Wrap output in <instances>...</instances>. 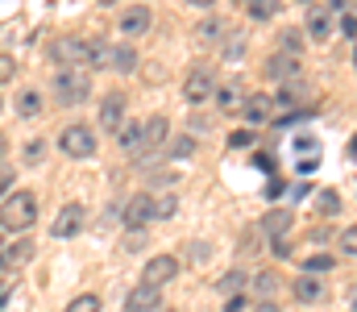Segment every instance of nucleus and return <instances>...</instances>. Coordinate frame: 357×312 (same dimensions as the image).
<instances>
[{"label":"nucleus","mask_w":357,"mask_h":312,"mask_svg":"<svg viewBox=\"0 0 357 312\" xmlns=\"http://www.w3.org/2000/svg\"><path fill=\"white\" fill-rule=\"evenodd\" d=\"M0 246H4V233H0Z\"/></svg>","instance_id":"obj_46"},{"label":"nucleus","mask_w":357,"mask_h":312,"mask_svg":"<svg viewBox=\"0 0 357 312\" xmlns=\"http://www.w3.org/2000/svg\"><path fill=\"white\" fill-rule=\"evenodd\" d=\"M59 146H63V154H71V158H91L96 154V133H91L88 125H67L63 133H59Z\"/></svg>","instance_id":"obj_3"},{"label":"nucleus","mask_w":357,"mask_h":312,"mask_svg":"<svg viewBox=\"0 0 357 312\" xmlns=\"http://www.w3.org/2000/svg\"><path fill=\"white\" fill-rule=\"evenodd\" d=\"M154 312H175V309H154Z\"/></svg>","instance_id":"obj_44"},{"label":"nucleus","mask_w":357,"mask_h":312,"mask_svg":"<svg viewBox=\"0 0 357 312\" xmlns=\"http://www.w3.org/2000/svg\"><path fill=\"white\" fill-rule=\"evenodd\" d=\"M33 258V242H13V246H0V271H17Z\"/></svg>","instance_id":"obj_14"},{"label":"nucleus","mask_w":357,"mask_h":312,"mask_svg":"<svg viewBox=\"0 0 357 312\" xmlns=\"http://www.w3.org/2000/svg\"><path fill=\"white\" fill-rule=\"evenodd\" d=\"M278 8H282V0H245V13H250L254 21H270Z\"/></svg>","instance_id":"obj_23"},{"label":"nucleus","mask_w":357,"mask_h":312,"mask_svg":"<svg viewBox=\"0 0 357 312\" xmlns=\"http://www.w3.org/2000/svg\"><path fill=\"white\" fill-rule=\"evenodd\" d=\"M229 146H233V150H245V146H254V133H250V129H237V133L229 138Z\"/></svg>","instance_id":"obj_32"},{"label":"nucleus","mask_w":357,"mask_h":312,"mask_svg":"<svg viewBox=\"0 0 357 312\" xmlns=\"http://www.w3.org/2000/svg\"><path fill=\"white\" fill-rule=\"evenodd\" d=\"M333 267H337L333 254H312V258L303 262V275H324V271H333Z\"/></svg>","instance_id":"obj_25"},{"label":"nucleus","mask_w":357,"mask_h":312,"mask_svg":"<svg viewBox=\"0 0 357 312\" xmlns=\"http://www.w3.org/2000/svg\"><path fill=\"white\" fill-rule=\"evenodd\" d=\"M254 312H278V304H274V300H262V304H258Z\"/></svg>","instance_id":"obj_40"},{"label":"nucleus","mask_w":357,"mask_h":312,"mask_svg":"<svg viewBox=\"0 0 357 312\" xmlns=\"http://www.w3.org/2000/svg\"><path fill=\"white\" fill-rule=\"evenodd\" d=\"M216 34H220V25H216V21H204V25H199V38H216Z\"/></svg>","instance_id":"obj_38"},{"label":"nucleus","mask_w":357,"mask_h":312,"mask_svg":"<svg viewBox=\"0 0 357 312\" xmlns=\"http://www.w3.org/2000/svg\"><path fill=\"white\" fill-rule=\"evenodd\" d=\"M225 312H250V300H245V292L229 296V300H225Z\"/></svg>","instance_id":"obj_33"},{"label":"nucleus","mask_w":357,"mask_h":312,"mask_svg":"<svg viewBox=\"0 0 357 312\" xmlns=\"http://www.w3.org/2000/svg\"><path fill=\"white\" fill-rule=\"evenodd\" d=\"M84 221H88L84 205H63L59 208V216L50 221V233H54V237H75V233L84 229Z\"/></svg>","instance_id":"obj_8"},{"label":"nucleus","mask_w":357,"mask_h":312,"mask_svg":"<svg viewBox=\"0 0 357 312\" xmlns=\"http://www.w3.org/2000/svg\"><path fill=\"white\" fill-rule=\"evenodd\" d=\"M38 221V196L33 192H8L0 200V229L8 233H25Z\"/></svg>","instance_id":"obj_1"},{"label":"nucleus","mask_w":357,"mask_h":312,"mask_svg":"<svg viewBox=\"0 0 357 312\" xmlns=\"http://www.w3.org/2000/svg\"><path fill=\"white\" fill-rule=\"evenodd\" d=\"M307 34H312V42H328L333 38V13L328 8H307Z\"/></svg>","instance_id":"obj_15"},{"label":"nucleus","mask_w":357,"mask_h":312,"mask_svg":"<svg viewBox=\"0 0 357 312\" xmlns=\"http://www.w3.org/2000/svg\"><path fill=\"white\" fill-rule=\"evenodd\" d=\"M8 296H13V283H8V279H0V309L8 304Z\"/></svg>","instance_id":"obj_39"},{"label":"nucleus","mask_w":357,"mask_h":312,"mask_svg":"<svg viewBox=\"0 0 357 312\" xmlns=\"http://www.w3.org/2000/svg\"><path fill=\"white\" fill-rule=\"evenodd\" d=\"M50 59L67 71V67H84L88 71V42H79V38H63V42H54L50 46Z\"/></svg>","instance_id":"obj_5"},{"label":"nucleus","mask_w":357,"mask_h":312,"mask_svg":"<svg viewBox=\"0 0 357 312\" xmlns=\"http://www.w3.org/2000/svg\"><path fill=\"white\" fill-rule=\"evenodd\" d=\"M341 254H349V258L357 254V229H354V225H349V229L341 233Z\"/></svg>","instance_id":"obj_31"},{"label":"nucleus","mask_w":357,"mask_h":312,"mask_svg":"<svg viewBox=\"0 0 357 312\" xmlns=\"http://www.w3.org/2000/svg\"><path fill=\"white\" fill-rule=\"evenodd\" d=\"M333 8H341V13H349V0H333Z\"/></svg>","instance_id":"obj_41"},{"label":"nucleus","mask_w":357,"mask_h":312,"mask_svg":"<svg viewBox=\"0 0 357 312\" xmlns=\"http://www.w3.org/2000/svg\"><path fill=\"white\" fill-rule=\"evenodd\" d=\"M262 229H266L270 237H282V233L291 229V212H287V208H274L266 221H262Z\"/></svg>","instance_id":"obj_22"},{"label":"nucleus","mask_w":357,"mask_h":312,"mask_svg":"<svg viewBox=\"0 0 357 312\" xmlns=\"http://www.w3.org/2000/svg\"><path fill=\"white\" fill-rule=\"evenodd\" d=\"M54 92H59V101H63V104H84L91 96L88 71H84V67H67V71H59Z\"/></svg>","instance_id":"obj_2"},{"label":"nucleus","mask_w":357,"mask_h":312,"mask_svg":"<svg viewBox=\"0 0 357 312\" xmlns=\"http://www.w3.org/2000/svg\"><path fill=\"white\" fill-rule=\"evenodd\" d=\"M212 101H216V108H220V112H237L245 96H241V88H237V84H216Z\"/></svg>","instance_id":"obj_17"},{"label":"nucleus","mask_w":357,"mask_h":312,"mask_svg":"<svg viewBox=\"0 0 357 312\" xmlns=\"http://www.w3.org/2000/svg\"><path fill=\"white\" fill-rule=\"evenodd\" d=\"M121 121H125V96H108V101L100 104V125H104L108 133H116Z\"/></svg>","instance_id":"obj_16"},{"label":"nucleus","mask_w":357,"mask_h":312,"mask_svg":"<svg viewBox=\"0 0 357 312\" xmlns=\"http://www.w3.org/2000/svg\"><path fill=\"white\" fill-rule=\"evenodd\" d=\"M154 309H162V292H158V288L137 283V288L125 296V312H154Z\"/></svg>","instance_id":"obj_12"},{"label":"nucleus","mask_w":357,"mask_h":312,"mask_svg":"<svg viewBox=\"0 0 357 312\" xmlns=\"http://www.w3.org/2000/svg\"><path fill=\"white\" fill-rule=\"evenodd\" d=\"M191 4H199V8H208V4H212V0H191Z\"/></svg>","instance_id":"obj_43"},{"label":"nucleus","mask_w":357,"mask_h":312,"mask_svg":"<svg viewBox=\"0 0 357 312\" xmlns=\"http://www.w3.org/2000/svg\"><path fill=\"white\" fill-rule=\"evenodd\" d=\"M100 4H116V0H100Z\"/></svg>","instance_id":"obj_45"},{"label":"nucleus","mask_w":357,"mask_h":312,"mask_svg":"<svg viewBox=\"0 0 357 312\" xmlns=\"http://www.w3.org/2000/svg\"><path fill=\"white\" fill-rule=\"evenodd\" d=\"M167 150H171L175 158H191V154H195V142H191V138H175V142H167Z\"/></svg>","instance_id":"obj_29"},{"label":"nucleus","mask_w":357,"mask_h":312,"mask_svg":"<svg viewBox=\"0 0 357 312\" xmlns=\"http://www.w3.org/2000/svg\"><path fill=\"white\" fill-rule=\"evenodd\" d=\"M175 212H178L175 196H158V200H154V216H175Z\"/></svg>","instance_id":"obj_30"},{"label":"nucleus","mask_w":357,"mask_h":312,"mask_svg":"<svg viewBox=\"0 0 357 312\" xmlns=\"http://www.w3.org/2000/svg\"><path fill=\"white\" fill-rule=\"evenodd\" d=\"M104 67L133 71V67H137V54H133V46H108V63H104Z\"/></svg>","instance_id":"obj_20"},{"label":"nucleus","mask_w":357,"mask_h":312,"mask_svg":"<svg viewBox=\"0 0 357 312\" xmlns=\"http://www.w3.org/2000/svg\"><path fill=\"white\" fill-rule=\"evenodd\" d=\"M146 221H154V196H150V192H137V196L125 205V225H129V229H142Z\"/></svg>","instance_id":"obj_11"},{"label":"nucleus","mask_w":357,"mask_h":312,"mask_svg":"<svg viewBox=\"0 0 357 312\" xmlns=\"http://www.w3.org/2000/svg\"><path fill=\"white\" fill-rule=\"evenodd\" d=\"M250 125H262V121H270L274 117V96L270 92H250L245 101H241V108H237Z\"/></svg>","instance_id":"obj_9"},{"label":"nucleus","mask_w":357,"mask_h":312,"mask_svg":"<svg viewBox=\"0 0 357 312\" xmlns=\"http://www.w3.org/2000/svg\"><path fill=\"white\" fill-rule=\"evenodd\" d=\"M175 275H178L175 254H154V258L142 267V283H146V288H158V292H162V288H167Z\"/></svg>","instance_id":"obj_4"},{"label":"nucleus","mask_w":357,"mask_h":312,"mask_svg":"<svg viewBox=\"0 0 357 312\" xmlns=\"http://www.w3.org/2000/svg\"><path fill=\"white\" fill-rule=\"evenodd\" d=\"M245 283H250L245 271H229V275L220 279V292H225V296H237V292H245Z\"/></svg>","instance_id":"obj_26"},{"label":"nucleus","mask_w":357,"mask_h":312,"mask_svg":"<svg viewBox=\"0 0 357 312\" xmlns=\"http://www.w3.org/2000/svg\"><path fill=\"white\" fill-rule=\"evenodd\" d=\"M254 296H258V300H274V296H278V275H274V271L254 275Z\"/></svg>","instance_id":"obj_21"},{"label":"nucleus","mask_w":357,"mask_h":312,"mask_svg":"<svg viewBox=\"0 0 357 312\" xmlns=\"http://www.w3.org/2000/svg\"><path fill=\"white\" fill-rule=\"evenodd\" d=\"M17 112H21V117H42V92L25 88V92L17 96Z\"/></svg>","instance_id":"obj_24"},{"label":"nucleus","mask_w":357,"mask_h":312,"mask_svg":"<svg viewBox=\"0 0 357 312\" xmlns=\"http://www.w3.org/2000/svg\"><path fill=\"white\" fill-rule=\"evenodd\" d=\"M270 75H274V80H282V84H287V80H299V75H303V59H299V54H291V50H282V54H274V59H270Z\"/></svg>","instance_id":"obj_13"},{"label":"nucleus","mask_w":357,"mask_h":312,"mask_svg":"<svg viewBox=\"0 0 357 312\" xmlns=\"http://www.w3.org/2000/svg\"><path fill=\"white\" fill-rule=\"evenodd\" d=\"M167 133H171L167 117H150V121L142 125V150H137V154H154L158 146H167Z\"/></svg>","instance_id":"obj_10"},{"label":"nucleus","mask_w":357,"mask_h":312,"mask_svg":"<svg viewBox=\"0 0 357 312\" xmlns=\"http://www.w3.org/2000/svg\"><path fill=\"white\" fill-rule=\"evenodd\" d=\"M67 312H100V296L84 292V296H75V300L67 304Z\"/></svg>","instance_id":"obj_27"},{"label":"nucleus","mask_w":357,"mask_h":312,"mask_svg":"<svg viewBox=\"0 0 357 312\" xmlns=\"http://www.w3.org/2000/svg\"><path fill=\"white\" fill-rule=\"evenodd\" d=\"M316 208H320L324 216H337V212H341V196H337V192H320Z\"/></svg>","instance_id":"obj_28"},{"label":"nucleus","mask_w":357,"mask_h":312,"mask_svg":"<svg viewBox=\"0 0 357 312\" xmlns=\"http://www.w3.org/2000/svg\"><path fill=\"white\" fill-rule=\"evenodd\" d=\"M8 188H13V171H8V167L0 163V200L8 196Z\"/></svg>","instance_id":"obj_37"},{"label":"nucleus","mask_w":357,"mask_h":312,"mask_svg":"<svg viewBox=\"0 0 357 312\" xmlns=\"http://www.w3.org/2000/svg\"><path fill=\"white\" fill-rule=\"evenodd\" d=\"M4 154H8V142H4V138H0V163H4Z\"/></svg>","instance_id":"obj_42"},{"label":"nucleus","mask_w":357,"mask_h":312,"mask_svg":"<svg viewBox=\"0 0 357 312\" xmlns=\"http://www.w3.org/2000/svg\"><path fill=\"white\" fill-rule=\"evenodd\" d=\"M42 154H46V142H29L25 146V163H38Z\"/></svg>","instance_id":"obj_35"},{"label":"nucleus","mask_w":357,"mask_h":312,"mask_svg":"<svg viewBox=\"0 0 357 312\" xmlns=\"http://www.w3.org/2000/svg\"><path fill=\"white\" fill-rule=\"evenodd\" d=\"M13 75H17V63H13L8 54H0V84H4V80H13Z\"/></svg>","instance_id":"obj_36"},{"label":"nucleus","mask_w":357,"mask_h":312,"mask_svg":"<svg viewBox=\"0 0 357 312\" xmlns=\"http://www.w3.org/2000/svg\"><path fill=\"white\" fill-rule=\"evenodd\" d=\"M212 92H216V75H212V71H191V75L183 80V101L208 104Z\"/></svg>","instance_id":"obj_7"},{"label":"nucleus","mask_w":357,"mask_h":312,"mask_svg":"<svg viewBox=\"0 0 357 312\" xmlns=\"http://www.w3.org/2000/svg\"><path fill=\"white\" fill-rule=\"evenodd\" d=\"M341 34H345V42H354V34H357L354 13H341Z\"/></svg>","instance_id":"obj_34"},{"label":"nucleus","mask_w":357,"mask_h":312,"mask_svg":"<svg viewBox=\"0 0 357 312\" xmlns=\"http://www.w3.org/2000/svg\"><path fill=\"white\" fill-rule=\"evenodd\" d=\"M116 142H121V150L137 154V150H142V121H121V129H116Z\"/></svg>","instance_id":"obj_18"},{"label":"nucleus","mask_w":357,"mask_h":312,"mask_svg":"<svg viewBox=\"0 0 357 312\" xmlns=\"http://www.w3.org/2000/svg\"><path fill=\"white\" fill-rule=\"evenodd\" d=\"M116 25H121V34H125V38H142V34H150L154 13H150L146 4H129V8L116 17Z\"/></svg>","instance_id":"obj_6"},{"label":"nucleus","mask_w":357,"mask_h":312,"mask_svg":"<svg viewBox=\"0 0 357 312\" xmlns=\"http://www.w3.org/2000/svg\"><path fill=\"white\" fill-rule=\"evenodd\" d=\"M303 4H307V0H303Z\"/></svg>","instance_id":"obj_47"},{"label":"nucleus","mask_w":357,"mask_h":312,"mask_svg":"<svg viewBox=\"0 0 357 312\" xmlns=\"http://www.w3.org/2000/svg\"><path fill=\"white\" fill-rule=\"evenodd\" d=\"M295 300H303V304H316V300H324V283H320L316 275H303V279H295Z\"/></svg>","instance_id":"obj_19"}]
</instances>
